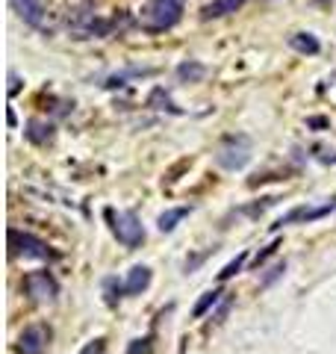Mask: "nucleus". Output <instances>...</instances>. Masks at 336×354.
Returning <instances> with one entry per match:
<instances>
[{
	"label": "nucleus",
	"instance_id": "obj_15",
	"mask_svg": "<svg viewBox=\"0 0 336 354\" xmlns=\"http://www.w3.org/2000/svg\"><path fill=\"white\" fill-rule=\"evenodd\" d=\"M147 106H151V110H168V113H180V110H177V106L171 104V95H168L165 88H160V86H156L154 92H151V97H147Z\"/></svg>",
	"mask_w": 336,
	"mask_h": 354
},
{
	"label": "nucleus",
	"instance_id": "obj_6",
	"mask_svg": "<svg viewBox=\"0 0 336 354\" xmlns=\"http://www.w3.org/2000/svg\"><path fill=\"white\" fill-rule=\"evenodd\" d=\"M336 210V198H331V201H324V204H319V206H310V204H301V206H295V210H289V213H283L278 222H274V228H286V224H298V222H319V219H324V215H331Z\"/></svg>",
	"mask_w": 336,
	"mask_h": 354
},
{
	"label": "nucleus",
	"instance_id": "obj_20",
	"mask_svg": "<svg viewBox=\"0 0 336 354\" xmlns=\"http://www.w3.org/2000/svg\"><path fill=\"white\" fill-rule=\"evenodd\" d=\"M80 354H106V340L97 337V340H92V342H86Z\"/></svg>",
	"mask_w": 336,
	"mask_h": 354
},
{
	"label": "nucleus",
	"instance_id": "obj_7",
	"mask_svg": "<svg viewBox=\"0 0 336 354\" xmlns=\"http://www.w3.org/2000/svg\"><path fill=\"white\" fill-rule=\"evenodd\" d=\"M47 340H51V331L45 324H29L18 337V354H42L47 349Z\"/></svg>",
	"mask_w": 336,
	"mask_h": 354
},
{
	"label": "nucleus",
	"instance_id": "obj_9",
	"mask_svg": "<svg viewBox=\"0 0 336 354\" xmlns=\"http://www.w3.org/2000/svg\"><path fill=\"white\" fill-rule=\"evenodd\" d=\"M151 269L147 266H133L127 272V281H124V295H142L147 287H151Z\"/></svg>",
	"mask_w": 336,
	"mask_h": 354
},
{
	"label": "nucleus",
	"instance_id": "obj_23",
	"mask_svg": "<svg viewBox=\"0 0 336 354\" xmlns=\"http://www.w3.org/2000/svg\"><path fill=\"white\" fill-rule=\"evenodd\" d=\"M307 127H315V130H322V127H328V118H307Z\"/></svg>",
	"mask_w": 336,
	"mask_h": 354
},
{
	"label": "nucleus",
	"instance_id": "obj_22",
	"mask_svg": "<svg viewBox=\"0 0 336 354\" xmlns=\"http://www.w3.org/2000/svg\"><path fill=\"white\" fill-rule=\"evenodd\" d=\"M18 88H21V80H18V74H15V71H9V97H15V95H18Z\"/></svg>",
	"mask_w": 336,
	"mask_h": 354
},
{
	"label": "nucleus",
	"instance_id": "obj_1",
	"mask_svg": "<svg viewBox=\"0 0 336 354\" xmlns=\"http://www.w3.org/2000/svg\"><path fill=\"white\" fill-rule=\"evenodd\" d=\"M186 0H147L139 9V27L145 33H168L183 21Z\"/></svg>",
	"mask_w": 336,
	"mask_h": 354
},
{
	"label": "nucleus",
	"instance_id": "obj_4",
	"mask_svg": "<svg viewBox=\"0 0 336 354\" xmlns=\"http://www.w3.org/2000/svg\"><path fill=\"white\" fill-rule=\"evenodd\" d=\"M9 254H12V257H24V260H51L53 257V251L47 248L45 239H38V236L29 231H18V228H9Z\"/></svg>",
	"mask_w": 336,
	"mask_h": 354
},
{
	"label": "nucleus",
	"instance_id": "obj_10",
	"mask_svg": "<svg viewBox=\"0 0 336 354\" xmlns=\"http://www.w3.org/2000/svg\"><path fill=\"white\" fill-rule=\"evenodd\" d=\"M248 3V0H210L204 9H201V18L204 21H213V18H224V15H233Z\"/></svg>",
	"mask_w": 336,
	"mask_h": 354
},
{
	"label": "nucleus",
	"instance_id": "obj_18",
	"mask_svg": "<svg viewBox=\"0 0 336 354\" xmlns=\"http://www.w3.org/2000/svg\"><path fill=\"white\" fill-rule=\"evenodd\" d=\"M104 290H106V304H118V298H121V292H124V283H118V278H106L104 281Z\"/></svg>",
	"mask_w": 336,
	"mask_h": 354
},
{
	"label": "nucleus",
	"instance_id": "obj_2",
	"mask_svg": "<svg viewBox=\"0 0 336 354\" xmlns=\"http://www.w3.org/2000/svg\"><path fill=\"white\" fill-rule=\"evenodd\" d=\"M254 156V142L248 133H230L224 136L219 151H215V163H219V169L224 172H242L245 165L251 163Z\"/></svg>",
	"mask_w": 336,
	"mask_h": 354
},
{
	"label": "nucleus",
	"instance_id": "obj_19",
	"mask_svg": "<svg viewBox=\"0 0 336 354\" xmlns=\"http://www.w3.org/2000/svg\"><path fill=\"white\" fill-rule=\"evenodd\" d=\"M151 342H154V337H142V340H133L130 342V349H127V354H151Z\"/></svg>",
	"mask_w": 336,
	"mask_h": 354
},
{
	"label": "nucleus",
	"instance_id": "obj_16",
	"mask_svg": "<svg viewBox=\"0 0 336 354\" xmlns=\"http://www.w3.org/2000/svg\"><path fill=\"white\" fill-rule=\"evenodd\" d=\"M221 295H224L221 290H210V292H204V295H201V301H197V304H195L192 316H195V319H201V316H204V313H206V310H213V307H215V304H219V301H221Z\"/></svg>",
	"mask_w": 336,
	"mask_h": 354
},
{
	"label": "nucleus",
	"instance_id": "obj_13",
	"mask_svg": "<svg viewBox=\"0 0 336 354\" xmlns=\"http://www.w3.org/2000/svg\"><path fill=\"white\" fill-rule=\"evenodd\" d=\"M189 213H192V206H171V210H165L160 219H156V228L163 233H171V231H177V224H180Z\"/></svg>",
	"mask_w": 336,
	"mask_h": 354
},
{
	"label": "nucleus",
	"instance_id": "obj_5",
	"mask_svg": "<svg viewBox=\"0 0 336 354\" xmlns=\"http://www.w3.org/2000/svg\"><path fill=\"white\" fill-rule=\"evenodd\" d=\"M24 292L38 304H51V301H56V295H59V283L47 269L29 272L24 278Z\"/></svg>",
	"mask_w": 336,
	"mask_h": 354
},
{
	"label": "nucleus",
	"instance_id": "obj_14",
	"mask_svg": "<svg viewBox=\"0 0 336 354\" xmlns=\"http://www.w3.org/2000/svg\"><path fill=\"white\" fill-rule=\"evenodd\" d=\"M204 74H206V65L204 62H195V59L177 65V77H180V83H201Z\"/></svg>",
	"mask_w": 336,
	"mask_h": 354
},
{
	"label": "nucleus",
	"instance_id": "obj_8",
	"mask_svg": "<svg viewBox=\"0 0 336 354\" xmlns=\"http://www.w3.org/2000/svg\"><path fill=\"white\" fill-rule=\"evenodd\" d=\"M12 6H15V12L18 18H21L24 24L29 27H45V18H47V6H45V0H12Z\"/></svg>",
	"mask_w": 336,
	"mask_h": 354
},
{
	"label": "nucleus",
	"instance_id": "obj_17",
	"mask_svg": "<svg viewBox=\"0 0 336 354\" xmlns=\"http://www.w3.org/2000/svg\"><path fill=\"white\" fill-rule=\"evenodd\" d=\"M245 263H248V254H245V251H242V254H239V257H236V260H230V263H227V266H224V269L219 272V281H221V283H224V281H230V278H233V274H239V272H242V266H245Z\"/></svg>",
	"mask_w": 336,
	"mask_h": 354
},
{
	"label": "nucleus",
	"instance_id": "obj_21",
	"mask_svg": "<svg viewBox=\"0 0 336 354\" xmlns=\"http://www.w3.org/2000/svg\"><path fill=\"white\" fill-rule=\"evenodd\" d=\"M278 245H280V242H272V245H265V248H263L260 254H256V257H254V266H256V269H260V266H263L265 260H269L274 251H278Z\"/></svg>",
	"mask_w": 336,
	"mask_h": 354
},
{
	"label": "nucleus",
	"instance_id": "obj_12",
	"mask_svg": "<svg viewBox=\"0 0 336 354\" xmlns=\"http://www.w3.org/2000/svg\"><path fill=\"white\" fill-rule=\"evenodd\" d=\"M289 47L295 54H304V56H315L322 51V42L315 38L313 33H292L289 36Z\"/></svg>",
	"mask_w": 336,
	"mask_h": 354
},
{
	"label": "nucleus",
	"instance_id": "obj_11",
	"mask_svg": "<svg viewBox=\"0 0 336 354\" xmlns=\"http://www.w3.org/2000/svg\"><path fill=\"white\" fill-rule=\"evenodd\" d=\"M24 136H27V142H33V145H47L53 139V124L45 121V118H29L24 127Z\"/></svg>",
	"mask_w": 336,
	"mask_h": 354
},
{
	"label": "nucleus",
	"instance_id": "obj_3",
	"mask_svg": "<svg viewBox=\"0 0 336 354\" xmlns=\"http://www.w3.org/2000/svg\"><path fill=\"white\" fill-rule=\"evenodd\" d=\"M106 219H110V224H112L115 239L121 242V245H127V248H136V245L145 242L142 219H139V215H136L133 210H121V213L106 210Z\"/></svg>",
	"mask_w": 336,
	"mask_h": 354
}]
</instances>
